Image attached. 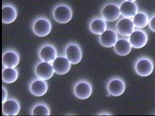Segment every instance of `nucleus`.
Returning <instances> with one entry per match:
<instances>
[{
  "mask_svg": "<svg viewBox=\"0 0 155 116\" xmlns=\"http://www.w3.org/2000/svg\"><path fill=\"white\" fill-rule=\"evenodd\" d=\"M52 15L57 22L61 24H67L72 19V8L66 4H59L53 8Z\"/></svg>",
  "mask_w": 155,
  "mask_h": 116,
  "instance_id": "f257e3e1",
  "label": "nucleus"
},
{
  "mask_svg": "<svg viewBox=\"0 0 155 116\" xmlns=\"http://www.w3.org/2000/svg\"><path fill=\"white\" fill-rule=\"evenodd\" d=\"M51 30L52 24L50 20L45 17H38L33 22V32L38 37H44L48 36Z\"/></svg>",
  "mask_w": 155,
  "mask_h": 116,
  "instance_id": "f03ea898",
  "label": "nucleus"
},
{
  "mask_svg": "<svg viewBox=\"0 0 155 116\" xmlns=\"http://www.w3.org/2000/svg\"><path fill=\"white\" fill-rule=\"evenodd\" d=\"M154 69L153 61L147 56L141 57L137 60L134 65L136 73L142 77H147L151 75Z\"/></svg>",
  "mask_w": 155,
  "mask_h": 116,
  "instance_id": "7ed1b4c3",
  "label": "nucleus"
},
{
  "mask_svg": "<svg viewBox=\"0 0 155 116\" xmlns=\"http://www.w3.org/2000/svg\"><path fill=\"white\" fill-rule=\"evenodd\" d=\"M65 56L71 64L76 65L82 60V49L78 44L70 42L65 47Z\"/></svg>",
  "mask_w": 155,
  "mask_h": 116,
  "instance_id": "20e7f679",
  "label": "nucleus"
},
{
  "mask_svg": "<svg viewBox=\"0 0 155 116\" xmlns=\"http://www.w3.org/2000/svg\"><path fill=\"white\" fill-rule=\"evenodd\" d=\"M74 94L76 98L85 100L91 96L93 92V87L88 81L81 80L76 82L74 87Z\"/></svg>",
  "mask_w": 155,
  "mask_h": 116,
  "instance_id": "39448f33",
  "label": "nucleus"
},
{
  "mask_svg": "<svg viewBox=\"0 0 155 116\" xmlns=\"http://www.w3.org/2000/svg\"><path fill=\"white\" fill-rule=\"evenodd\" d=\"M54 71L52 63L40 62L36 64L35 69V74L36 77L43 80H48L51 78Z\"/></svg>",
  "mask_w": 155,
  "mask_h": 116,
  "instance_id": "423d86ee",
  "label": "nucleus"
},
{
  "mask_svg": "<svg viewBox=\"0 0 155 116\" xmlns=\"http://www.w3.org/2000/svg\"><path fill=\"white\" fill-rule=\"evenodd\" d=\"M101 15L105 21H114L118 19L121 15L120 7L114 3L107 4L102 8Z\"/></svg>",
  "mask_w": 155,
  "mask_h": 116,
  "instance_id": "0eeeda50",
  "label": "nucleus"
},
{
  "mask_svg": "<svg viewBox=\"0 0 155 116\" xmlns=\"http://www.w3.org/2000/svg\"><path fill=\"white\" fill-rule=\"evenodd\" d=\"M38 56L41 61L52 63L58 57V51L53 45L45 44L40 48Z\"/></svg>",
  "mask_w": 155,
  "mask_h": 116,
  "instance_id": "6e6552de",
  "label": "nucleus"
},
{
  "mask_svg": "<svg viewBox=\"0 0 155 116\" xmlns=\"http://www.w3.org/2000/svg\"><path fill=\"white\" fill-rule=\"evenodd\" d=\"M128 40L133 48L139 49L144 47L147 43V34L144 30H134L129 36Z\"/></svg>",
  "mask_w": 155,
  "mask_h": 116,
  "instance_id": "1a4fd4ad",
  "label": "nucleus"
},
{
  "mask_svg": "<svg viewBox=\"0 0 155 116\" xmlns=\"http://www.w3.org/2000/svg\"><path fill=\"white\" fill-rule=\"evenodd\" d=\"M125 89V83L120 77H114L110 79L107 83V91L112 96L117 97L122 95L124 93Z\"/></svg>",
  "mask_w": 155,
  "mask_h": 116,
  "instance_id": "9d476101",
  "label": "nucleus"
},
{
  "mask_svg": "<svg viewBox=\"0 0 155 116\" xmlns=\"http://www.w3.org/2000/svg\"><path fill=\"white\" fill-rule=\"evenodd\" d=\"M20 61L19 53L14 50H7L2 56V64L5 67L15 68Z\"/></svg>",
  "mask_w": 155,
  "mask_h": 116,
  "instance_id": "9b49d317",
  "label": "nucleus"
},
{
  "mask_svg": "<svg viewBox=\"0 0 155 116\" xmlns=\"http://www.w3.org/2000/svg\"><path fill=\"white\" fill-rule=\"evenodd\" d=\"M52 64L54 72L59 75L67 73L71 68V63L65 56L57 57Z\"/></svg>",
  "mask_w": 155,
  "mask_h": 116,
  "instance_id": "f8f14e48",
  "label": "nucleus"
},
{
  "mask_svg": "<svg viewBox=\"0 0 155 116\" xmlns=\"http://www.w3.org/2000/svg\"><path fill=\"white\" fill-rule=\"evenodd\" d=\"M135 27L132 19L124 18L117 22L116 31L121 36H128L134 31Z\"/></svg>",
  "mask_w": 155,
  "mask_h": 116,
  "instance_id": "ddd939ff",
  "label": "nucleus"
},
{
  "mask_svg": "<svg viewBox=\"0 0 155 116\" xmlns=\"http://www.w3.org/2000/svg\"><path fill=\"white\" fill-rule=\"evenodd\" d=\"M118 40V36L116 31L111 29H107L99 36L100 44L105 48L113 47Z\"/></svg>",
  "mask_w": 155,
  "mask_h": 116,
  "instance_id": "4468645a",
  "label": "nucleus"
},
{
  "mask_svg": "<svg viewBox=\"0 0 155 116\" xmlns=\"http://www.w3.org/2000/svg\"><path fill=\"white\" fill-rule=\"evenodd\" d=\"M48 89L47 83L45 80L36 79L30 83L29 89L31 94L36 97H41L45 95Z\"/></svg>",
  "mask_w": 155,
  "mask_h": 116,
  "instance_id": "2eb2a0df",
  "label": "nucleus"
},
{
  "mask_svg": "<svg viewBox=\"0 0 155 116\" xmlns=\"http://www.w3.org/2000/svg\"><path fill=\"white\" fill-rule=\"evenodd\" d=\"M18 16V11L15 6L10 3L2 6V22L5 24L13 23Z\"/></svg>",
  "mask_w": 155,
  "mask_h": 116,
  "instance_id": "dca6fc26",
  "label": "nucleus"
},
{
  "mask_svg": "<svg viewBox=\"0 0 155 116\" xmlns=\"http://www.w3.org/2000/svg\"><path fill=\"white\" fill-rule=\"evenodd\" d=\"M20 105L16 99L10 98L2 104V112L5 116H16L20 110Z\"/></svg>",
  "mask_w": 155,
  "mask_h": 116,
  "instance_id": "f3484780",
  "label": "nucleus"
},
{
  "mask_svg": "<svg viewBox=\"0 0 155 116\" xmlns=\"http://www.w3.org/2000/svg\"><path fill=\"white\" fill-rule=\"evenodd\" d=\"M120 9L122 17L131 19L138 13V7L135 2L125 1L120 5Z\"/></svg>",
  "mask_w": 155,
  "mask_h": 116,
  "instance_id": "a211bd4d",
  "label": "nucleus"
},
{
  "mask_svg": "<svg viewBox=\"0 0 155 116\" xmlns=\"http://www.w3.org/2000/svg\"><path fill=\"white\" fill-rule=\"evenodd\" d=\"M132 46L129 40L122 38L117 40L114 46V49L116 53L120 56H125L130 53Z\"/></svg>",
  "mask_w": 155,
  "mask_h": 116,
  "instance_id": "6ab92c4d",
  "label": "nucleus"
},
{
  "mask_svg": "<svg viewBox=\"0 0 155 116\" xmlns=\"http://www.w3.org/2000/svg\"><path fill=\"white\" fill-rule=\"evenodd\" d=\"M89 27L92 33L100 35L107 30V25L106 21L103 18H94L91 21Z\"/></svg>",
  "mask_w": 155,
  "mask_h": 116,
  "instance_id": "aec40b11",
  "label": "nucleus"
},
{
  "mask_svg": "<svg viewBox=\"0 0 155 116\" xmlns=\"http://www.w3.org/2000/svg\"><path fill=\"white\" fill-rule=\"evenodd\" d=\"M18 71L15 68L5 67L2 70V80L8 84L14 83L18 79Z\"/></svg>",
  "mask_w": 155,
  "mask_h": 116,
  "instance_id": "412c9836",
  "label": "nucleus"
},
{
  "mask_svg": "<svg viewBox=\"0 0 155 116\" xmlns=\"http://www.w3.org/2000/svg\"><path fill=\"white\" fill-rule=\"evenodd\" d=\"M132 20L135 27L142 29L148 25L150 19L146 13L144 12H139L134 16Z\"/></svg>",
  "mask_w": 155,
  "mask_h": 116,
  "instance_id": "4be33fe9",
  "label": "nucleus"
},
{
  "mask_svg": "<svg viewBox=\"0 0 155 116\" xmlns=\"http://www.w3.org/2000/svg\"><path fill=\"white\" fill-rule=\"evenodd\" d=\"M31 113L32 116H49L50 115V109L47 104L39 102L33 106Z\"/></svg>",
  "mask_w": 155,
  "mask_h": 116,
  "instance_id": "5701e85b",
  "label": "nucleus"
},
{
  "mask_svg": "<svg viewBox=\"0 0 155 116\" xmlns=\"http://www.w3.org/2000/svg\"><path fill=\"white\" fill-rule=\"evenodd\" d=\"M149 26L151 31L155 32V15L151 17L150 19Z\"/></svg>",
  "mask_w": 155,
  "mask_h": 116,
  "instance_id": "b1692460",
  "label": "nucleus"
},
{
  "mask_svg": "<svg viewBox=\"0 0 155 116\" xmlns=\"http://www.w3.org/2000/svg\"><path fill=\"white\" fill-rule=\"evenodd\" d=\"M8 93L7 89L5 87H2V104L7 100Z\"/></svg>",
  "mask_w": 155,
  "mask_h": 116,
  "instance_id": "393cba45",
  "label": "nucleus"
},
{
  "mask_svg": "<svg viewBox=\"0 0 155 116\" xmlns=\"http://www.w3.org/2000/svg\"><path fill=\"white\" fill-rule=\"evenodd\" d=\"M126 1H130V2H135V1H136L137 0H126Z\"/></svg>",
  "mask_w": 155,
  "mask_h": 116,
  "instance_id": "a878e982",
  "label": "nucleus"
}]
</instances>
